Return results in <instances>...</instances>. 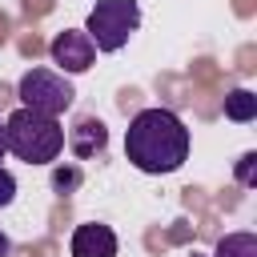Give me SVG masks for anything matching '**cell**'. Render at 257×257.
<instances>
[{"instance_id":"cell-11","label":"cell","mask_w":257,"mask_h":257,"mask_svg":"<svg viewBox=\"0 0 257 257\" xmlns=\"http://www.w3.org/2000/svg\"><path fill=\"white\" fill-rule=\"evenodd\" d=\"M237 181H241V185H253V181H257V153H245V157L237 161Z\"/></svg>"},{"instance_id":"cell-12","label":"cell","mask_w":257,"mask_h":257,"mask_svg":"<svg viewBox=\"0 0 257 257\" xmlns=\"http://www.w3.org/2000/svg\"><path fill=\"white\" fill-rule=\"evenodd\" d=\"M12 197H16V177H12L8 169H0V209L12 205Z\"/></svg>"},{"instance_id":"cell-3","label":"cell","mask_w":257,"mask_h":257,"mask_svg":"<svg viewBox=\"0 0 257 257\" xmlns=\"http://www.w3.org/2000/svg\"><path fill=\"white\" fill-rule=\"evenodd\" d=\"M137 28H141L137 0H96V8L88 12L84 36L92 40L96 52H120Z\"/></svg>"},{"instance_id":"cell-14","label":"cell","mask_w":257,"mask_h":257,"mask_svg":"<svg viewBox=\"0 0 257 257\" xmlns=\"http://www.w3.org/2000/svg\"><path fill=\"white\" fill-rule=\"evenodd\" d=\"M8 153V145H4V120H0V157Z\"/></svg>"},{"instance_id":"cell-7","label":"cell","mask_w":257,"mask_h":257,"mask_svg":"<svg viewBox=\"0 0 257 257\" xmlns=\"http://www.w3.org/2000/svg\"><path fill=\"white\" fill-rule=\"evenodd\" d=\"M104 145H108V128H104L100 116H80V120L68 128V149H72L80 161L104 153Z\"/></svg>"},{"instance_id":"cell-2","label":"cell","mask_w":257,"mask_h":257,"mask_svg":"<svg viewBox=\"0 0 257 257\" xmlns=\"http://www.w3.org/2000/svg\"><path fill=\"white\" fill-rule=\"evenodd\" d=\"M4 145L12 157L28 161V165H52L64 149V124L56 116L32 112V108H16L4 120Z\"/></svg>"},{"instance_id":"cell-4","label":"cell","mask_w":257,"mask_h":257,"mask_svg":"<svg viewBox=\"0 0 257 257\" xmlns=\"http://www.w3.org/2000/svg\"><path fill=\"white\" fill-rule=\"evenodd\" d=\"M16 96H20V108L44 112V116H60L76 100L68 76L64 72H52V68H28L20 76V84H16Z\"/></svg>"},{"instance_id":"cell-10","label":"cell","mask_w":257,"mask_h":257,"mask_svg":"<svg viewBox=\"0 0 257 257\" xmlns=\"http://www.w3.org/2000/svg\"><path fill=\"white\" fill-rule=\"evenodd\" d=\"M52 189H56V193L80 189V169H56V173H52Z\"/></svg>"},{"instance_id":"cell-5","label":"cell","mask_w":257,"mask_h":257,"mask_svg":"<svg viewBox=\"0 0 257 257\" xmlns=\"http://www.w3.org/2000/svg\"><path fill=\"white\" fill-rule=\"evenodd\" d=\"M48 52H52V64H56L60 72H88L92 60H96V48H92V40H88L80 28L56 32L52 44H48Z\"/></svg>"},{"instance_id":"cell-9","label":"cell","mask_w":257,"mask_h":257,"mask_svg":"<svg viewBox=\"0 0 257 257\" xmlns=\"http://www.w3.org/2000/svg\"><path fill=\"white\" fill-rule=\"evenodd\" d=\"M213 257H257V237L253 233H229L217 241Z\"/></svg>"},{"instance_id":"cell-6","label":"cell","mask_w":257,"mask_h":257,"mask_svg":"<svg viewBox=\"0 0 257 257\" xmlns=\"http://www.w3.org/2000/svg\"><path fill=\"white\" fill-rule=\"evenodd\" d=\"M68 249H72V257H116V233L108 225L88 221V225H76Z\"/></svg>"},{"instance_id":"cell-1","label":"cell","mask_w":257,"mask_h":257,"mask_svg":"<svg viewBox=\"0 0 257 257\" xmlns=\"http://www.w3.org/2000/svg\"><path fill=\"white\" fill-rule=\"evenodd\" d=\"M124 157L141 173H149V177L177 173L185 165V157H189V128H185V120L173 108H141L128 120Z\"/></svg>"},{"instance_id":"cell-13","label":"cell","mask_w":257,"mask_h":257,"mask_svg":"<svg viewBox=\"0 0 257 257\" xmlns=\"http://www.w3.org/2000/svg\"><path fill=\"white\" fill-rule=\"evenodd\" d=\"M8 249H12V245H8V237L0 233V257H8Z\"/></svg>"},{"instance_id":"cell-8","label":"cell","mask_w":257,"mask_h":257,"mask_svg":"<svg viewBox=\"0 0 257 257\" xmlns=\"http://www.w3.org/2000/svg\"><path fill=\"white\" fill-rule=\"evenodd\" d=\"M225 116L237 120V124H249V120L257 116V96H253L249 88H233V92H225Z\"/></svg>"}]
</instances>
